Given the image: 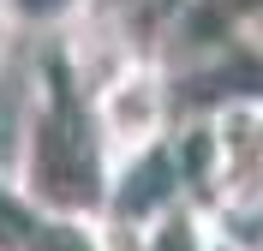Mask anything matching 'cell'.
<instances>
[{
  "label": "cell",
  "instance_id": "obj_2",
  "mask_svg": "<svg viewBox=\"0 0 263 251\" xmlns=\"http://www.w3.org/2000/svg\"><path fill=\"white\" fill-rule=\"evenodd\" d=\"M174 114H180V96H174V78H167V66L156 54H138L132 66H120L90 96V120H96V138L108 150V162L162 144Z\"/></svg>",
  "mask_w": 263,
  "mask_h": 251
},
{
  "label": "cell",
  "instance_id": "obj_9",
  "mask_svg": "<svg viewBox=\"0 0 263 251\" xmlns=\"http://www.w3.org/2000/svg\"><path fill=\"white\" fill-rule=\"evenodd\" d=\"M36 221H42V209H36V203L24 198V185L0 167V251H24V239L36 234Z\"/></svg>",
  "mask_w": 263,
  "mask_h": 251
},
{
  "label": "cell",
  "instance_id": "obj_4",
  "mask_svg": "<svg viewBox=\"0 0 263 251\" xmlns=\"http://www.w3.org/2000/svg\"><path fill=\"white\" fill-rule=\"evenodd\" d=\"M215 126V191L210 209L221 203H257L263 198V102H228L210 114Z\"/></svg>",
  "mask_w": 263,
  "mask_h": 251
},
{
  "label": "cell",
  "instance_id": "obj_8",
  "mask_svg": "<svg viewBox=\"0 0 263 251\" xmlns=\"http://www.w3.org/2000/svg\"><path fill=\"white\" fill-rule=\"evenodd\" d=\"M24 251H108L96 216H42Z\"/></svg>",
  "mask_w": 263,
  "mask_h": 251
},
{
  "label": "cell",
  "instance_id": "obj_5",
  "mask_svg": "<svg viewBox=\"0 0 263 251\" xmlns=\"http://www.w3.org/2000/svg\"><path fill=\"white\" fill-rule=\"evenodd\" d=\"M132 251H215V227L203 203H174L167 216H156L149 227H138Z\"/></svg>",
  "mask_w": 263,
  "mask_h": 251
},
{
  "label": "cell",
  "instance_id": "obj_1",
  "mask_svg": "<svg viewBox=\"0 0 263 251\" xmlns=\"http://www.w3.org/2000/svg\"><path fill=\"white\" fill-rule=\"evenodd\" d=\"M6 173L24 185V198L42 216H96L102 180H108V150L90 120V96L78 90L60 42H42L24 84V108L12 126V156Z\"/></svg>",
  "mask_w": 263,
  "mask_h": 251
},
{
  "label": "cell",
  "instance_id": "obj_7",
  "mask_svg": "<svg viewBox=\"0 0 263 251\" xmlns=\"http://www.w3.org/2000/svg\"><path fill=\"white\" fill-rule=\"evenodd\" d=\"M180 6H185V0H90V12H96V18H114L144 54L156 48V36L167 30V18L180 12Z\"/></svg>",
  "mask_w": 263,
  "mask_h": 251
},
{
  "label": "cell",
  "instance_id": "obj_6",
  "mask_svg": "<svg viewBox=\"0 0 263 251\" xmlns=\"http://www.w3.org/2000/svg\"><path fill=\"white\" fill-rule=\"evenodd\" d=\"M0 12H6V30L12 42H48V36H66L90 12V0H0Z\"/></svg>",
  "mask_w": 263,
  "mask_h": 251
},
{
  "label": "cell",
  "instance_id": "obj_10",
  "mask_svg": "<svg viewBox=\"0 0 263 251\" xmlns=\"http://www.w3.org/2000/svg\"><path fill=\"white\" fill-rule=\"evenodd\" d=\"M215 251H239V245H228V239H215Z\"/></svg>",
  "mask_w": 263,
  "mask_h": 251
},
{
  "label": "cell",
  "instance_id": "obj_3",
  "mask_svg": "<svg viewBox=\"0 0 263 251\" xmlns=\"http://www.w3.org/2000/svg\"><path fill=\"white\" fill-rule=\"evenodd\" d=\"M174 203H192V198H185L180 167H174V156H167V138H162V144H149V150H132V156H120V162H108L96 221L138 234V227H149L156 216H167Z\"/></svg>",
  "mask_w": 263,
  "mask_h": 251
}]
</instances>
